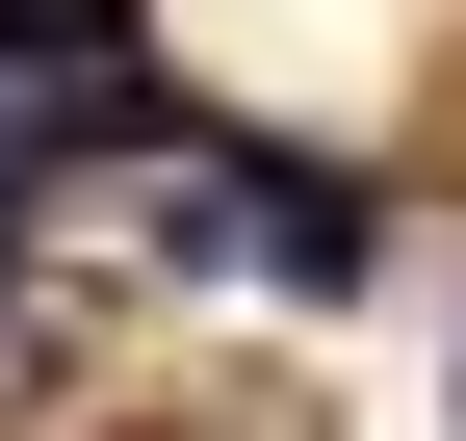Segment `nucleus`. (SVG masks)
Here are the masks:
<instances>
[{
    "label": "nucleus",
    "mask_w": 466,
    "mask_h": 441,
    "mask_svg": "<svg viewBox=\"0 0 466 441\" xmlns=\"http://www.w3.org/2000/svg\"><path fill=\"white\" fill-rule=\"evenodd\" d=\"M0 312H26V260H0Z\"/></svg>",
    "instance_id": "nucleus-2"
},
{
    "label": "nucleus",
    "mask_w": 466,
    "mask_h": 441,
    "mask_svg": "<svg viewBox=\"0 0 466 441\" xmlns=\"http://www.w3.org/2000/svg\"><path fill=\"white\" fill-rule=\"evenodd\" d=\"M182 234L208 260H285V286H363V182H337V156H208Z\"/></svg>",
    "instance_id": "nucleus-1"
}]
</instances>
